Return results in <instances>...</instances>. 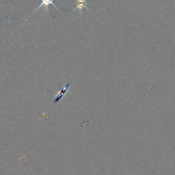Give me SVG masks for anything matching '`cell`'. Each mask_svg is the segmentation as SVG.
I'll return each mask as SVG.
<instances>
[{"mask_svg":"<svg viewBox=\"0 0 175 175\" xmlns=\"http://www.w3.org/2000/svg\"><path fill=\"white\" fill-rule=\"evenodd\" d=\"M69 86H70V84L68 83L65 86H64L63 89L61 90V92H60V93L57 95V97H56L55 100H54V102H53L54 104H55V103H58V101H59L60 99H62V97L64 96V94H65L66 92H67V90H68V88L69 87Z\"/></svg>","mask_w":175,"mask_h":175,"instance_id":"cell-3","label":"cell"},{"mask_svg":"<svg viewBox=\"0 0 175 175\" xmlns=\"http://www.w3.org/2000/svg\"><path fill=\"white\" fill-rule=\"evenodd\" d=\"M53 1L54 0H42V3L40 4V6H38V8H36V10H35V11H34L33 13H35V12L37 11V10H38V9H40V8L42 7V6H45V12H47L48 11V7H49V5H52V6H53L54 7H55V8H57V9L58 10H60V9L59 8H58L57 6H56L55 5V4L53 3Z\"/></svg>","mask_w":175,"mask_h":175,"instance_id":"cell-1","label":"cell"},{"mask_svg":"<svg viewBox=\"0 0 175 175\" xmlns=\"http://www.w3.org/2000/svg\"><path fill=\"white\" fill-rule=\"evenodd\" d=\"M87 4V0H77V6L73 10H79V11L81 12L82 10L84 9V8L88 10Z\"/></svg>","mask_w":175,"mask_h":175,"instance_id":"cell-2","label":"cell"}]
</instances>
